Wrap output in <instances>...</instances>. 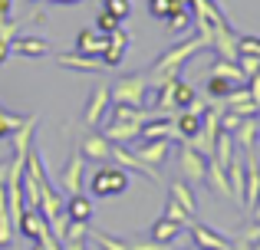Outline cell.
Returning a JSON list of instances; mask_svg holds the SVG:
<instances>
[{"mask_svg": "<svg viewBox=\"0 0 260 250\" xmlns=\"http://www.w3.org/2000/svg\"><path fill=\"white\" fill-rule=\"evenodd\" d=\"M184 227H188V224H181V221H172V218H165V214H161V218L152 224V231H148V240H152V244L168 247V244H175V240L184 234Z\"/></svg>", "mask_w": 260, "mask_h": 250, "instance_id": "obj_13", "label": "cell"}, {"mask_svg": "<svg viewBox=\"0 0 260 250\" xmlns=\"http://www.w3.org/2000/svg\"><path fill=\"white\" fill-rule=\"evenodd\" d=\"M260 56V37H237V56Z\"/></svg>", "mask_w": 260, "mask_h": 250, "instance_id": "obj_34", "label": "cell"}, {"mask_svg": "<svg viewBox=\"0 0 260 250\" xmlns=\"http://www.w3.org/2000/svg\"><path fill=\"white\" fill-rule=\"evenodd\" d=\"M99 4H102V10L112 13L115 20H125L128 13H132V0H99Z\"/></svg>", "mask_w": 260, "mask_h": 250, "instance_id": "obj_33", "label": "cell"}, {"mask_svg": "<svg viewBox=\"0 0 260 250\" xmlns=\"http://www.w3.org/2000/svg\"><path fill=\"white\" fill-rule=\"evenodd\" d=\"M194 99H198V96H194V89H191V86L184 83V76H181V79L175 83V109H188Z\"/></svg>", "mask_w": 260, "mask_h": 250, "instance_id": "obj_31", "label": "cell"}, {"mask_svg": "<svg viewBox=\"0 0 260 250\" xmlns=\"http://www.w3.org/2000/svg\"><path fill=\"white\" fill-rule=\"evenodd\" d=\"M214 161H221L224 168L234 161V135L231 132H217V141H214V155H211Z\"/></svg>", "mask_w": 260, "mask_h": 250, "instance_id": "obj_27", "label": "cell"}, {"mask_svg": "<svg viewBox=\"0 0 260 250\" xmlns=\"http://www.w3.org/2000/svg\"><path fill=\"white\" fill-rule=\"evenodd\" d=\"M148 73H128V76L115 79V86H109L112 102H125V105H145V92H148Z\"/></svg>", "mask_w": 260, "mask_h": 250, "instance_id": "obj_3", "label": "cell"}, {"mask_svg": "<svg viewBox=\"0 0 260 250\" xmlns=\"http://www.w3.org/2000/svg\"><path fill=\"white\" fill-rule=\"evenodd\" d=\"M247 89H250V99L260 105V73H254V76L247 79Z\"/></svg>", "mask_w": 260, "mask_h": 250, "instance_id": "obj_41", "label": "cell"}, {"mask_svg": "<svg viewBox=\"0 0 260 250\" xmlns=\"http://www.w3.org/2000/svg\"><path fill=\"white\" fill-rule=\"evenodd\" d=\"M181 145V152H178V165H181V181H188L191 188L204 185L208 181V155L194 152L191 145H184V141H178Z\"/></svg>", "mask_w": 260, "mask_h": 250, "instance_id": "obj_4", "label": "cell"}, {"mask_svg": "<svg viewBox=\"0 0 260 250\" xmlns=\"http://www.w3.org/2000/svg\"><path fill=\"white\" fill-rule=\"evenodd\" d=\"M63 211H66V218H70V221L89 224V218H92V201H89L83 191H79V194H66V204H63Z\"/></svg>", "mask_w": 260, "mask_h": 250, "instance_id": "obj_20", "label": "cell"}, {"mask_svg": "<svg viewBox=\"0 0 260 250\" xmlns=\"http://www.w3.org/2000/svg\"><path fill=\"white\" fill-rule=\"evenodd\" d=\"M221 105H224V109H231V112H237L241 119H247V116H260V105L254 102V99H250L247 83H244V86H237V89L231 92V96L224 99Z\"/></svg>", "mask_w": 260, "mask_h": 250, "instance_id": "obj_14", "label": "cell"}, {"mask_svg": "<svg viewBox=\"0 0 260 250\" xmlns=\"http://www.w3.org/2000/svg\"><path fill=\"white\" fill-rule=\"evenodd\" d=\"M201 50H208V43H204L201 37H188L184 43H178V46H172L168 53H161L158 59L152 63V69H148V83H165V79H178L181 76V69H184V63H188L191 56H198Z\"/></svg>", "mask_w": 260, "mask_h": 250, "instance_id": "obj_1", "label": "cell"}, {"mask_svg": "<svg viewBox=\"0 0 260 250\" xmlns=\"http://www.w3.org/2000/svg\"><path fill=\"white\" fill-rule=\"evenodd\" d=\"M211 50L221 59H234L237 63V37H234V30H231V23L214 26V33H211Z\"/></svg>", "mask_w": 260, "mask_h": 250, "instance_id": "obj_12", "label": "cell"}, {"mask_svg": "<svg viewBox=\"0 0 260 250\" xmlns=\"http://www.w3.org/2000/svg\"><path fill=\"white\" fill-rule=\"evenodd\" d=\"M139 132H142V125L139 122H112V125H106L102 128V135H106L109 141H132V138H139Z\"/></svg>", "mask_w": 260, "mask_h": 250, "instance_id": "obj_24", "label": "cell"}, {"mask_svg": "<svg viewBox=\"0 0 260 250\" xmlns=\"http://www.w3.org/2000/svg\"><path fill=\"white\" fill-rule=\"evenodd\" d=\"M172 198L181 204V211L188 214V218H194V214H198V201H194V191H191L188 181H175V185H172Z\"/></svg>", "mask_w": 260, "mask_h": 250, "instance_id": "obj_25", "label": "cell"}, {"mask_svg": "<svg viewBox=\"0 0 260 250\" xmlns=\"http://www.w3.org/2000/svg\"><path fill=\"white\" fill-rule=\"evenodd\" d=\"M165 218H172V221H181V224H188V214L181 211V204H178V201L172 198V194H168V201H165Z\"/></svg>", "mask_w": 260, "mask_h": 250, "instance_id": "obj_35", "label": "cell"}, {"mask_svg": "<svg viewBox=\"0 0 260 250\" xmlns=\"http://www.w3.org/2000/svg\"><path fill=\"white\" fill-rule=\"evenodd\" d=\"M46 4H83V0H46Z\"/></svg>", "mask_w": 260, "mask_h": 250, "instance_id": "obj_42", "label": "cell"}, {"mask_svg": "<svg viewBox=\"0 0 260 250\" xmlns=\"http://www.w3.org/2000/svg\"><path fill=\"white\" fill-rule=\"evenodd\" d=\"M172 145H175V141H168V138H155V141H145V145H142L135 155H139L145 165H155V168H158L161 161H168V155H172Z\"/></svg>", "mask_w": 260, "mask_h": 250, "instance_id": "obj_17", "label": "cell"}, {"mask_svg": "<svg viewBox=\"0 0 260 250\" xmlns=\"http://www.w3.org/2000/svg\"><path fill=\"white\" fill-rule=\"evenodd\" d=\"M228 185H231V198L244 204V165L237 158L228 165Z\"/></svg>", "mask_w": 260, "mask_h": 250, "instance_id": "obj_28", "label": "cell"}, {"mask_svg": "<svg viewBox=\"0 0 260 250\" xmlns=\"http://www.w3.org/2000/svg\"><path fill=\"white\" fill-rule=\"evenodd\" d=\"M204 185H211L217 194H224V198H231V185H228V168L221 165V161L208 158V181Z\"/></svg>", "mask_w": 260, "mask_h": 250, "instance_id": "obj_23", "label": "cell"}, {"mask_svg": "<svg viewBox=\"0 0 260 250\" xmlns=\"http://www.w3.org/2000/svg\"><path fill=\"white\" fill-rule=\"evenodd\" d=\"M13 231H20L23 237H30V240H40V234L46 231V221H43L40 211H23V218L13 224Z\"/></svg>", "mask_w": 260, "mask_h": 250, "instance_id": "obj_21", "label": "cell"}, {"mask_svg": "<svg viewBox=\"0 0 260 250\" xmlns=\"http://www.w3.org/2000/svg\"><path fill=\"white\" fill-rule=\"evenodd\" d=\"M172 119H175V125H178V135H181V141L191 138V135L201 128V116H198V112H191V109H178Z\"/></svg>", "mask_w": 260, "mask_h": 250, "instance_id": "obj_26", "label": "cell"}, {"mask_svg": "<svg viewBox=\"0 0 260 250\" xmlns=\"http://www.w3.org/2000/svg\"><path fill=\"white\" fill-rule=\"evenodd\" d=\"M188 234L194 237V247L198 250H234V240L217 234L214 227L208 224H198V221H188Z\"/></svg>", "mask_w": 260, "mask_h": 250, "instance_id": "obj_5", "label": "cell"}, {"mask_svg": "<svg viewBox=\"0 0 260 250\" xmlns=\"http://www.w3.org/2000/svg\"><path fill=\"white\" fill-rule=\"evenodd\" d=\"M115 26H119V20L112 17V13H106V10H99V17H95V30L99 33H112Z\"/></svg>", "mask_w": 260, "mask_h": 250, "instance_id": "obj_38", "label": "cell"}, {"mask_svg": "<svg viewBox=\"0 0 260 250\" xmlns=\"http://www.w3.org/2000/svg\"><path fill=\"white\" fill-rule=\"evenodd\" d=\"M237 86L231 83V79H221V76H208V96L211 99H217V102H224V99L234 92Z\"/></svg>", "mask_w": 260, "mask_h": 250, "instance_id": "obj_29", "label": "cell"}, {"mask_svg": "<svg viewBox=\"0 0 260 250\" xmlns=\"http://www.w3.org/2000/svg\"><path fill=\"white\" fill-rule=\"evenodd\" d=\"M50 53V43L43 37H13L10 40V56H26V59H40Z\"/></svg>", "mask_w": 260, "mask_h": 250, "instance_id": "obj_15", "label": "cell"}, {"mask_svg": "<svg viewBox=\"0 0 260 250\" xmlns=\"http://www.w3.org/2000/svg\"><path fill=\"white\" fill-rule=\"evenodd\" d=\"M257 132H260V119L257 116H247V119H241V125H237L231 135H234V145H241L244 152H254Z\"/></svg>", "mask_w": 260, "mask_h": 250, "instance_id": "obj_19", "label": "cell"}, {"mask_svg": "<svg viewBox=\"0 0 260 250\" xmlns=\"http://www.w3.org/2000/svg\"><path fill=\"white\" fill-rule=\"evenodd\" d=\"M112 158L119 161L122 168H132V171H139L142 178H148V181H158V168L155 165H145V161L139 158L135 152H128L125 145H119V141H112Z\"/></svg>", "mask_w": 260, "mask_h": 250, "instance_id": "obj_9", "label": "cell"}, {"mask_svg": "<svg viewBox=\"0 0 260 250\" xmlns=\"http://www.w3.org/2000/svg\"><path fill=\"white\" fill-rule=\"evenodd\" d=\"M79 152H83L86 161H99L102 165L106 158H112V141L102 132H89V135H83V141H79Z\"/></svg>", "mask_w": 260, "mask_h": 250, "instance_id": "obj_10", "label": "cell"}, {"mask_svg": "<svg viewBox=\"0 0 260 250\" xmlns=\"http://www.w3.org/2000/svg\"><path fill=\"white\" fill-rule=\"evenodd\" d=\"M7 168H10V158L0 161V250H7L13 240V221L7 207Z\"/></svg>", "mask_w": 260, "mask_h": 250, "instance_id": "obj_8", "label": "cell"}, {"mask_svg": "<svg viewBox=\"0 0 260 250\" xmlns=\"http://www.w3.org/2000/svg\"><path fill=\"white\" fill-rule=\"evenodd\" d=\"M26 4H37V0H26Z\"/></svg>", "mask_w": 260, "mask_h": 250, "instance_id": "obj_43", "label": "cell"}, {"mask_svg": "<svg viewBox=\"0 0 260 250\" xmlns=\"http://www.w3.org/2000/svg\"><path fill=\"white\" fill-rule=\"evenodd\" d=\"M165 30L168 33H184V30H188V26H191V13L188 10H184V7H181V10H175V13H168V17H165Z\"/></svg>", "mask_w": 260, "mask_h": 250, "instance_id": "obj_30", "label": "cell"}, {"mask_svg": "<svg viewBox=\"0 0 260 250\" xmlns=\"http://www.w3.org/2000/svg\"><path fill=\"white\" fill-rule=\"evenodd\" d=\"M109 102H112V96H109V86H106V83H95L92 96H89V102H86V116H83L89 128H95V125L102 122V116H106Z\"/></svg>", "mask_w": 260, "mask_h": 250, "instance_id": "obj_11", "label": "cell"}, {"mask_svg": "<svg viewBox=\"0 0 260 250\" xmlns=\"http://www.w3.org/2000/svg\"><path fill=\"white\" fill-rule=\"evenodd\" d=\"M208 76H221V79H231L234 86H244V83H247V76L241 73V66H237L234 59H221V56H217L214 63H211Z\"/></svg>", "mask_w": 260, "mask_h": 250, "instance_id": "obj_22", "label": "cell"}, {"mask_svg": "<svg viewBox=\"0 0 260 250\" xmlns=\"http://www.w3.org/2000/svg\"><path fill=\"white\" fill-rule=\"evenodd\" d=\"M237 66H241V73L250 79L254 73H260V56H244L241 53V56H237Z\"/></svg>", "mask_w": 260, "mask_h": 250, "instance_id": "obj_36", "label": "cell"}, {"mask_svg": "<svg viewBox=\"0 0 260 250\" xmlns=\"http://www.w3.org/2000/svg\"><path fill=\"white\" fill-rule=\"evenodd\" d=\"M63 250H86V237H76V234H66V237H63Z\"/></svg>", "mask_w": 260, "mask_h": 250, "instance_id": "obj_40", "label": "cell"}, {"mask_svg": "<svg viewBox=\"0 0 260 250\" xmlns=\"http://www.w3.org/2000/svg\"><path fill=\"white\" fill-rule=\"evenodd\" d=\"M83 168H86L83 152L73 148L70 161H66L63 171H59V188H63V194H79V191H83Z\"/></svg>", "mask_w": 260, "mask_h": 250, "instance_id": "obj_6", "label": "cell"}, {"mask_svg": "<svg viewBox=\"0 0 260 250\" xmlns=\"http://www.w3.org/2000/svg\"><path fill=\"white\" fill-rule=\"evenodd\" d=\"M132 185V174H125L122 165H99L89 174V194L92 198H119L128 191Z\"/></svg>", "mask_w": 260, "mask_h": 250, "instance_id": "obj_2", "label": "cell"}, {"mask_svg": "<svg viewBox=\"0 0 260 250\" xmlns=\"http://www.w3.org/2000/svg\"><path fill=\"white\" fill-rule=\"evenodd\" d=\"M17 26H20V23H13L10 17H0V43L10 46V40L17 37Z\"/></svg>", "mask_w": 260, "mask_h": 250, "instance_id": "obj_37", "label": "cell"}, {"mask_svg": "<svg viewBox=\"0 0 260 250\" xmlns=\"http://www.w3.org/2000/svg\"><path fill=\"white\" fill-rule=\"evenodd\" d=\"M106 43H109L106 33H99L95 26H86V30L76 37V53H86V56H99V53L106 50Z\"/></svg>", "mask_w": 260, "mask_h": 250, "instance_id": "obj_18", "label": "cell"}, {"mask_svg": "<svg viewBox=\"0 0 260 250\" xmlns=\"http://www.w3.org/2000/svg\"><path fill=\"white\" fill-rule=\"evenodd\" d=\"M20 125H23V116H13V112L0 109V138H10Z\"/></svg>", "mask_w": 260, "mask_h": 250, "instance_id": "obj_32", "label": "cell"}, {"mask_svg": "<svg viewBox=\"0 0 260 250\" xmlns=\"http://www.w3.org/2000/svg\"><path fill=\"white\" fill-rule=\"evenodd\" d=\"M56 63L66 66V69H79V73H106V63L99 56H86V53H59Z\"/></svg>", "mask_w": 260, "mask_h": 250, "instance_id": "obj_16", "label": "cell"}, {"mask_svg": "<svg viewBox=\"0 0 260 250\" xmlns=\"http://www.w3.org/2000/svg\"><path fill=\"white\" fill-rule=\"evenodd\" d=\"M260 198V165H257V155L247 152L244 158V211H254Z\"/></svg>", "mask_w": 260, "mask_h": 250, "instance_id": "obj_7", "label": "cell"}, {"mask_svg": "<svg viewBox=\"0 0 260 250\" xmlns=\"http://www.w3.org/2000/svg\"><path fill=\"white\" fill-rule=\"evenodd\" d=\"M148 13L158 20H165L168 13H172V0H148Z\"/></svg>", "mask_w": 260, "mask_h": 250, "instance_id": "obj_39", "label": "cell"}]
</instances>
